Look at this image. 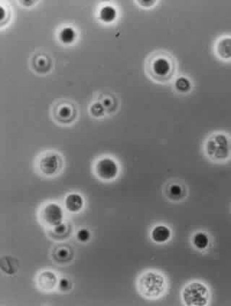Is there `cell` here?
I'll list each match as a JSON object with an SVG mask.
<instances>
[{
    "label": "cell",
    "instance_id": "6da1fadb",
    "mask_svg": "<svg viewBox=\"0 0 231 306\" xmlns=\"http://www.w3.org/2000/svg\"><path fill=\"white\" fill-rule=\"evenodd\" d=\"M208 160L214 163H225L231 160V136L225 132H216L206 137L203 146Z\"/></svg>",
    "mask_w": 231,
    "mask_h": 306
},
{
    "label": "cell",
    "instance_id": "7a4b0ae2",
    "mask_svg": "<svg viewBox=\"0 0 231 306\" xmlns=\"http://www.w3.org/2000/svg\"><path fill=\"white\" fill-rule=\"evenodd\" d=\"M175 62L166 53H154L147 62V71L154 80L160 82L169 81L175 73Z\"/></svg>",
    "mask_w": 231,
    "mask_h": 306
},
{
    "label": "cell",
    "instance_id": "3957f363",
    "mask_svg": "<svg viewBox=\"0 0 231 306\" xmlns=\"http://www.w3.org/2000/svg\"><path fill=\"white\" fill-rule=\"evenodd\" d=\"M166 288V279L158 272H146L138 279V291L146 299H159L165 293Z\"/></svg>",
    "mask_w": 231,
    "mask_h": 306
},
{
    "label": "cell",
    "instance_id": "277c9868",
    "mask_svg": "<svg viewBox=\"0 0 231 306\" xmlns=\"http://www.w3.org/2000/svg\"><path fill=\"white\" fill-rule=\"evenodd\" d=\"M182 300L187 306H206L210 301L209 289L204 283L192 282L184 288Z\"/></svg>",
    "mask_w": 231,
    "mask_h": 306
},
{
    "label": "cell",
    "instance_id": "5b68a950",
    "mask_svg": "<svg viewBox=\"0 0 231 306\" xmlns=\"http://www.w3.org/2000/svg\"><path fill=\"white\" fill-rule=\"evenodd\" d=\"M94 171L98 179L110 181L116 179L120 173V166L113 158L106 157L98 160Z\"/></svg>",
    "mask_w": 231,
    "mask_h": 306
},
{
    "label": "cell",
    "instance_id": "8992f818",
    "mask_svg": "<svg viewBox=\"0 0 231 306\" xmlns=\"http://www.w3.org/2000/svg\"><path fill=\"white\" fill-rule=\"evenodd\" d=\"M62 166L61 157L55 153H44L38 160V168L40 173L47 176L56 174Z\"/></svg>",
    "mask_w": 231,
    "mask_h": 306
},
{
    "label": "cell",
    "instance_id": "52a82bcc",
    "mask_svg": "<svg viewBox=\"0 0 231 306\" xmlns=\"http://www.w3.org/2000/svg\"><path fill=\"white\" fill-rule=\"evenodd\" d=\"M64 211L58 204L50 203L42 208L40 220L46 226L54 227L63 223Z\"/></svg>",
    "mask_w": 231,
    "mask_h": 306
},
{
    "label": "cell",
    "instance_id": "ba28073f",
    "mask_svg": "<svg viewBox=\"0 0 231 306\" xmlns=\"http://www.w3.org/2000/svg\"><path fill=\"white\" fill-rule=\"evenodd\" d=\"M76 109L71 103L64 101L58 103L54 109V116L58 122L70 123L76 118Z\"/></svg>",
    "mask_w": 231,
    "mask_h": 306
},
{
    "label": "cell",
    "instance_id": "9c48e42d",
    "mask_svg": "<svg viewBox=\"0 0 231 306\" xmlns=\"http://www.w3.org/2000/svg\"><path fill=\"white\" fill-rule=\"evenodd\" d=\"M166 195L167 198L172 202H182L186 197V187L182 182H178V181L170 182L166 188Z\"/></svg>",
    "mask_w": 231,
    "mask_h": 306
},
{
    "label": "cell",
    "instance_id": "30bf717a",
    "mask_svg": "<svg viewBox=\"0 0 231 306\" xmlns=\"http://www.w3.org/2000/svg\"><path fill=\"white\" fill-rule=\"evenodd\" d=\"M216 55L224 61L231 60V36L222 37L216 45Z\"/></svg>",
    "mask_w": 231,
    "mask_h": 306
},
{
    "label": "cell",
    "instance_id": "8fae6325",
    "mask_svg": "<svg viewBox=\"0 0 231 306\" xmlns=\"http://www.w3.org/2000/svg\"><path fill=\"white\" fill-rule=\"evenodd\" d=\"M37 282L39 288L45 291H52L58 285V277L51 271H44L40 273Z\"/></svg>",
    "mask_w": 231,
    "mask_h": 306
},
{
    "label": "cell",
    "instance_id": "7c38bea8",
    "mask_svg": "<svg viewBox=\"0 0 231 306\" xmlns=\"http://www.w3.org/2000/svg\"><path fill=\"white\" fill-rule=\"evenodd\" d=\"M151 239L157 244H164L170 239L172 232L168 227L164 225H158L154 227L151 231Z\"/></svg>",
    "mask_w": 231,
    "mask_h": 306
},
{
    "label": "cell",
    "instance_id": "4fadbf2b",
    "mask_svg": "<svg viewBox=\"0 0 231 306\" xmlns=\"http://www.w3.org/2000/svg\"><path fill=\"white\" fill-rule=\"evenodd\" d=\"M66 210L72 213H79L84 207V200L79 194L72 193L66 196L64 200Z\"/></svg>",
    "mask_w": 231,
    "mask_h": 306
},
{
    "label": "cell",
    "instance_id": "5bb4252c",
    "mask_svg": "<svg viewBox=\"0 0 231 306\" xmlns=\"http://www.w3.org/2000/svg\"><path fill=\"white\" fill-rule=\"evenodd\" d=\"M99 19L106 23H110L117 17L116 9L113 6L105 5L100 8L98 12Z\"/></svg>",
    "mask_w": 231,
    "mask_h": 306
},
{
    "label": "cell",
    "instance_id": "9a60e30c",
    "mask_svg": "<svg viewBox=\"0 0 231 306\" xmlns=\"http://www.w3.org/2000/svg\"><path fill=\"white\" fill-rule=\"evenodd\" d=\"M192 242L194 247L198 250H204L210 244V238L208 233L200 231L194 234Z\"/></svg>",
    "mask_w": 231,
    "mask_h": 306
},
{
    "label": "cell",
    "instance_id": "2e32d148",
    "mask_svg": "<svg viewBox=\"0 0 231 306\" xmlns=\"http://www.w3.org/2000/svg\"><path fill=\"white\" fill-rule=\"evenodd\" d=\"M58 39L64 44H71L77 38V33L73 27H63L58 35Z\"/></svg>",
    "mask_w": 231,
    "mask_h": 306
},
{
    "label": "cell",
    "instance_id": "e0dca14e",
    "mask_svg": "<svg viewBox=\"0 0 231 306\" xmlns=\"http://www.w3.org/2000/svg\"><path fill=\"white\" fill-rule=\"evenodd\" d=\"M53 256L54 260L58 262H66L71 260L72 257V252L70 248L61 247L55 249Z\"/></svg>",
    "mask_w": 231,
    "mask_h": 306
},
{
    "label": "cell",
    "instance_id": "ac0fdd59",
    "mask_svg": "<svg viewBox=\"0 0 231 306\" xmlns=\"http://www.w3.org/2000/svg\"><path fill=\"white\" fill-rule=\"evenodd\" d=\"M35 69L39 73H45L50 68V59L48 56L38 55L34 61Z\"/></svg>",
    "mask_w": 231,
    "mask_h": 306
},
{
    "label": "cell",
    "instance_id": "d6986e66",
    "mask_svg": "<svg viewBox=\"0 0 231 306\" xmlns=\"http://www.w3.org/2000/svg\"><path fill=\"white\" fill-rule=\"evenodd\" d=\"M175 88L178 93H186L191 90L192 83L188 78L185 77H180L176 80Z\"/></svg>",
    "mask_w": 231,
    "mask_h": 306
},
{
    "label": "cell",
    "instance_id": "ffe728a7",
    "mask_svg": "<svg viewBox=\"0 0 231 306\" xmlns=\"http://www.w3.org/2000/svg\"><path fill=\"white\" fill-rule=\"evenodd\" d=\"M105 108L100 102H95L90 107V113L94 117H100L104 116Z\"/></svg>",
    "mask_w": 231,
    "mask_h": 306
},
{
    "label": "cell",
    "instance_id": "44dd1931",
    "mask_svg": "<svg viewBox=\"0 0 231 306\" xmlns=\"http://www.w3.org/2000/svg\"><path fill=\"white\" fill-rule=\"evenodd\" d=\"M77 239L80 242H88L90 239V232L86 228L79 230L77 233Z\"/></svg>",
    "mask_w": 231,
    "mask_h": 306
},
{
    "label": "cell",
    "instance_id": "7402d4cb",
    "mask_svg": "<svg viewBox=\"0 0 231 306\" xmlns=\"http://www.w3.org/2000/svg\"><path fill=\"white\" fill-rule=\"evenodd\" d=\"M58 289L62 291V292H66V291H70L72 288V283L69 280L66 278H62L60 281L58 282Z\"/></svg>",
    "mask_w": 231,
    "mask_h": 306
},
{
    "label": "cell",
    "instance_id": "603a6c76",
    "mask_svg": "<svg viewBox=\"0 0 231 306\" xmlns=\"http://www.w3.org/2000/svg\"><path fill=\"white\" fill-rule=\"evenodd\" d=\"M68 231V227L64 223H61V224L58 225V226H55L54 228V233H56L58 235H63Z\"/></svg>",
    "mask_w": 231,
    "mask_h": 306
},
{
    "label": "cell",
    "instance_id": "cb8c5ba5",
    "mask_svg": "<svg viewBox=\"0 0 231 306\" xmlns=\"http://www.w3.org/2000/svg\"><path fill=\"white\" fill-rule=\"evenodd\" d=\"M112 103H113V102H112V100L110 99V98L106 97V98H104L102 103L106 109V108H110V106L112 105Z\"/></svg>",
    "mask_w": 231,
    "mask_h": 306
}]
</instances>
